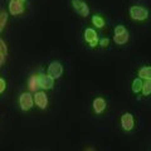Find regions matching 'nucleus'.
I'll list each match as a JSON object with an SVG mask.
<instances>
[{"mask_svg": "<svg viewBox=\"0 0 151 151\" xmlns=\"http://www.w3.org/2000/svg\"><path fill=\"white\" fill-rule=\"evenodd\" d=\"M25 3L27 0H9V4H8L9 13L14 17L20 15L25 10Z\"/></svg>", "mask_w": 151, "mask_h": 151, "instance_id": "1", "label": "nucleus"}, {"mask_svg": "<svg viewBox=\"0 0 151 151\" xmlns=\"http://www.w3.org/2000/svg\"><path fill=\"white\" fill-rule=\"evenodd\" d=\"M130 17L136 22H144L149 18V12L145 8L139 6V5H134L129 9Z\"/></svg>", "mask_w": 151, "mask_h": 151, "instance_id": "2", "label": "nucleus"}, {"mask_svg": "<svg viewBox=\"0 0 151 151\" xmlns=\"http://www.w3.org/2000/svg\"><path fill=\"white\" fill-rule=\"evenodd\" d=\"M34 105V98H33V94H30L29 92H23L19 97V106L23 111H29L30 108Z\"/></svg>", "mask_w": 151, "mask_h": 151, "instance_id": "3", "label": "nucleus"}, {"mask_svg": "<svg viewBox=\"0 0 151 151\" xmlns=\"http://www.w3.org/2000/svg\"><path fill=\"white\" fill-rule=\"evenodd\" d=\"M72 8L76 13L83 18H87L89 15V8L83 0H72Z\"/></svg>", "mask_w": 151, "mask_h": 151, "instance_id": "4", "label": "nucleus"}, {"mask_svg": "<svg viewBox=\"0 0 151 151\" xmlns=\"http://www.w3.org/2000/svg\"><path fill=\"white\" fill-rule=\"evenodd\" d=\"M83 37H84V40L89 44V47L94 48L98 43H100V39H98V34L96 33V30L93 28H87L83 33Z\"/></svg>", "mask_w": 151, "mask_h": 151, "instance_id": "5", "label": "nucleus"}, {"mask_svg": "<svg viewBox=\"0 0 151 151\" xmlns=\"http://www.w3.org/2000/svg\"><path fill=\"white\" fill-rule=\"evenodd\" d=\"M33 98H34V103L40 110H45L48 107V96L44 91H37L33 94Z\"/></svg>", "mask_w": 151, "mask_h": 151, "instance_id": "6", "label": "nucleus"}, {"mask_svg": "<svg viewBox=\"0 0 151 151\" xmlns=\"http://www.w3.org/2000/svg\"><path fill=\"white\" fill-rule=\"evenodd\" d=\"M47 74H49L53 79H58L62 77L63 74V67L60 62H52L48 67V70H47Z\"/></svg>", "mask_w": 151, "mask_h": 151, "instance_id": "7", "label": "nucleus"}, {"mask_svg": "<svg viewBox=\"0 0 151 151\" xmlns=\"http://www.w3.org/2000/svg\"><path fill=\"white\" fill-rule=\"evenodd\" d=\"M121 126L122 129H124L125 131H131L132 129L135 127V120H134V115L130 112H125L124 115L121 116Z\"/></svg>", "mask_w": 151, "mask_h": 151, "instance_id": "8", "label": "nucleus"}, {"mask_svg": "<svg viewBox=\"0 0 151 151\" xmlns=\"http://www.w3.org/2000/svg\"><path fill=\"white\" fill-rule=\"evenodd\" d=\"M38 81H39V88L44 89V91L52 89L54 86V79L52 78L49 74H39Z\"/></svg>", "mask_w": 151, "mask_h": 151, "instance_id": "9", "label": "nucleus"}, {"mask_svg": "<svg viewBox=\"0 0 151 151\" xmlns=\"http://www.w3.org/2000/svg\"><path fill=\"white\" fill-rule=\"evenodd\" d=\"M106 106H107V103L102 97L94 98L93 102H92V108H93V112L96 113V115H101V113L106 110Z\"/></svg>", "mask_w": 151, "mask_h": 151, "instance_id": "10", "label": "nucleus"}, {"mask_svg": "<svg viewBox=\"0 0 151 151\" xmlns=\"http://www.w3.org/2000/svg\"><path fill=\"white\" fill-rule=\"evenodd\" d=\"M139 78L145 79V81H151V67L150 65H145L139 69Z\"/></svg>", "mask_w": 151, "mask_h": 151, "instance_id": "11", "label": "nucleus"}, {"mask_svg": "<svg viewBox=\"0 0 151 151\" xmlns=\"http://www.w3.org/2000/svg\"><path fill=\"white\" fill-rule=\"evenodd\" d=\"M130 39V35H129V32H125L122 34H117V35H113V42L119 45H124L126 44Z\"/></svg>", "mask_w": 151, "mask_h": 151, "instance_id": "12", "label": "nucleus"}, {"mask_svg": "<svg viewBox=\"0 0 151 151\" xmlns=\"http://www.w3.org/2000/svg\"><path fill=\"white\" fill-rule=\"evenodd\" d=\"M38 77H39V74H33L29 78V81H28V87H29L30 91L37 92V89L39 88V81H38Z\"/></svg>", "mask_w": 151, "mask_h": 151, "instance_id": "13", "label": "nucleus"}, {"mask_svg": "<svg viewBox=\"0 0 151 151\" xmlns=\"http://www.w3.org/2000/svg\"><path fill=\"white\" fill-rule=\"evenodd\" d=\"M142 79L141 78H135L134 81H132V84H131V89L132 92H134L135 94H137L139 92H141V89H142Z\"/></svg>", "mask_w": 151, "mask_h": 151, "instance_id": "14", "label": "nucleus"}, {"mask_svg": "<svg viewBox=\"0 0 151 151\" xmlns=\"http://www.w3.org/2000/svg\"><path fill=\"white\" fill-rule=\"evenodd\" d=\"M92 24L96 28H103L105 27V19L101 15H98V14H94L92 17Z\"/></svg>", "mask_w": 151, "mask_h": 151, "instance_id": "15", "label": "nucleus"}, {"mask_svg": "<svg viewBox=\"0 0 151 151\" xmlns=\"http://www.w3.org/2000/svg\"><path fill=\"white\" fill-rule=\"evenodd\" d=\"M8 22V13L4 10H0V33L4 30V28Z\"/></svg>", "mask_w": 151, "mask_h": 151, "instance_id": "16", "label": "nucleus"}, {"mask_svg": "<svg viewBox=\"0 0 151 151\" xmlns=\"http://www.w3.org/2000/svg\"><path fill=\"white\" fill-rule=\"evenodd\" d=\"M144 96H150L151 94V81H145L142 84V89H141Z\"/></svg>", "mask_w": 151, "mask_h": 151, "instance_id": "17", "label": "nucleus"}, {"mask_svg": "<svg viewBox=\"0 0 151 151\" xmlns=\"http://www.w3.org/2000/svg\"><path fill=\"white\" fill-rule=\"evenodd\" d=\"M0 54H4V55L8 54V47L3 39H0Z\"/></svg>", "mask_w": 151, "mask_h": 151, "instance_id": "18", "label": "nucleus"}, {"mask_svg": "<svg viewBox=\"0 0 151 151\" xmlns=\"http://www.w3.org/2000/svg\"><path fill=\"white\" fill-rule=\"evenodd\" d=\"M125 32H127V29H126L124 25H117V27L115 28V35L122 34V33H125Z\"/></svg>", "mask_w": 151, "mask_h": 151, "instance_id": "19", "label": "nucleus"}, {"mask_svg": "<svg viewBox=\"0 0 151 151\" xmlns=\"http://www.w3.org/2000/svg\"><path fill=\"white\" fill-rule=\"evenodd\" d=\"M5 88H6V82H5V79H4V78H0V96H1V93L5 91Z\"/></svg>", "mask_w": 151, "mask_h": 151, "instance_id": "20", "label": "nucleus"}, {"mask_svg": "<svg viewBox=\"0 0 151 151\" xmlns=\"http://www.w3.org/2000/svg\"><path fill=\"white\" fill-rule=\"evenodd\" d=\"M98 44H100L101 47H107L108 44H110V39H108V38H103V39L100 40V43Z\"/></svg>", "mask_w": 151, "mask_h": 151, "instance_id": "21", "label": "nucleus"}, {"mask_svg": "<svg viewBox=\"0 0 151 151\" xmlns=\"http://www.w3.org/2000/svg\"><path fill=\"white\" fill-rule=\"evenodd\" d=\"M5 58H6V55L0 54V65H3V64H4V62H5Z\"/></svg>", "mask_w": 151, "mask_h": 151, "instance_id": "22", "label": "nucleus"}]
</instances>
